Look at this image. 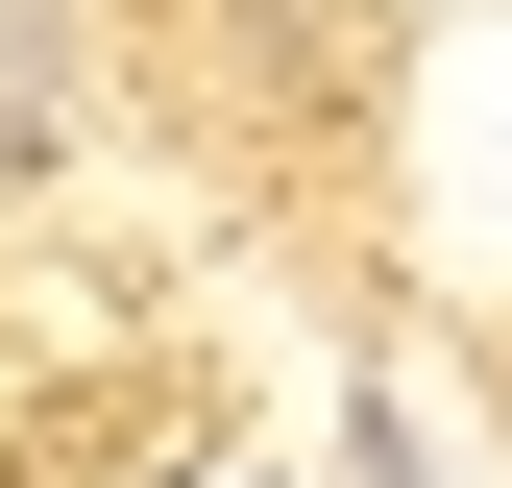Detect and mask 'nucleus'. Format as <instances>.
Wrapping results in <instances>:
<instances>
[]
</instances>
